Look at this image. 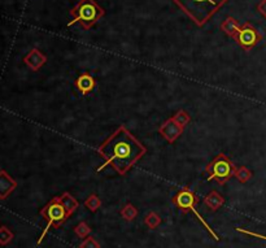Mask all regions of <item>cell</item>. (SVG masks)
<instances>
[{
  "instance_id": "7a4b0ae2",
  "label": "cell",
  "mask_w": 266,
  "mask_h": 248,
  "mask_svg": "<svg viewBox=\"0 0 266 248\" xmlns=\"http://www.w3.org/2000/svg\"><path fill=\"white\" fill-rule=\"evenodd\" d=\"M229 0H173V3L199 28L203 26Z\"/></svg>"
},
{
  "instance_id": "277c9868",
  "label": "cell",
  "mask_w": 266,
  "mask_h": 248,
  "mask_svg": "<svg viewBox=\"0 0 266 248\" xmlns=\"http://www.w3.org/2000/svg\"><path fill=\"white\" fill-rule=\"evenodd\" d=\"M237 166L234 163L226 156L225 153H218L213 160L207 165L205 173H207V179L208 181H215L219 186H223L230 179L234 177Z\"/></svg>"
},
{
  "instance_id": "8fae6325",
  "label": "cell",
  "mask_w": 266,
  "mask_h": 248,
  "mask_svg": "<svg viewBox=\"0 0 266 248\" xmlns=\"http://www.w3.org/2000/svg\"><path fill=\"white\" fill-rule=\"evenodd\" d=\"M74 86H76L77 91L80 94L87 95L88 92H91L95 88L96 81L90 73H83L77 78L76 82H74Z\"/></svg>"
},
{
  "instance_id": "ac0fdd59",
  "label": "cell",
  "mask_w": 266,
  "mask_h": 248,
  "mask_svg": "<svg viewBox=\"0 0 266 248\" xmlns=\"http://www.w3.org/2000/svg\"><path fill=\"white\" fill-rule=\"evenodd\" d=\"M252 175H253V173L247 166H239V168L235 169V173H234V177L240 183L248 182L252 178Z\"/></svg>"
},
{
  "instance_id": "9c48e42d",
  "label": "cell",
  "mask_w": 266,
  "mask_h": 248,
  "mask_svg": "<svg viewBox=\"0 0 266 248\" xmlns=\"http://www.w3.org/2000/svg\"><path fill=\"white\" fill-rule=\"evenodd\" d=\"M24 62L25 65L31 69L33 72H38V70L44 66V64L47 62V56L44 55L43 52L38 50V48H31L25 56H24Z\"/></svg>"
},
{
  "instance_id": "4fadbf2b",
  "label": "cell",
  "mask_w": 266,
  "mask_h": 248,
  "mask_svg": "<svg viewBox=\"0 0 266 248\" xmlns=\"http://www.w3.org/2000/svg\"><path fill=\"white\" fill-rule=\"evenodd\" d=\"M58 200H60V203H61L62 205H64V208L66 209L69 217L73 215L74 212L77 211V208L80 207L78 200H77L74 196H72L69 193H64L62 195H60V196H58Z\"/></svg>"
},
{
  "instance_id": "44dd1931",
  "label": "cell",
  "mask_w": 266,
  "mask_h": 248,
  "mask_svg": "<svg viewBox=\"0 0 266 248\" xmlns=\"http://www.w3.org/2000/svg\"><path fill=\"white\" fill-rule=\"evenodd\" d=\"M13 238H15L13 233H12L11 230L8 229L5 225H3V226L0 227V245L1 246L9 245V243L13 241Z\"/></svg>"
},
{
  "instance_id": "e0dca14e",
  "label": "cell",
  "mask_w": 266,
  "mask_h": 248,
  "mask_svg": "<svg viewBox=\"0 0 266 248\" xmlns=\"http://www.w3.org/2000/svg\"><path fill=\"white\" fill-rule=\"evenodd\" d=\"M84 207L88 209L92 213H95V212L99 211V208L102 207V200H100V197L98 195H90V196L84 200Z\"/></svg>"
},
{
  "instance_id": "52a82bcc",
  "label": "cell",
  "mask_w": 266,
  "mask_h": 248,
  "mask_svg": "<svg viewBox=\"0 0 266 248\" xmlns=\"http://www.w3.org/2000/svg\"><path fill=\"white\" fill-rule=\"evenodd\" d=\"M234 40L237 42L238 46H240L244 51H251L252 48H255L257 44L263 40V35L259 30L256 29L255 26L249 24V22H244L240 26V29L238 31V34L234 37Z\"/></svg>"
},
{
  "instance_id": "8992f818",
  "label": "cell",
  "mask_w": 266,
  "mask_h": 248,
  "mask_svg": "<svg viewBox=\"0 0 266 248\" xmlns=\"http://www.w3.org/2000/svg\"><path fill=\"white\" fill-rule=\"evenodd\" d=\"M173 203H174V204L181 209V211L185 212V213H187V212H192L193 215L197 217V220L203 223V226L208 230V233L211 234L212 237H213V239H214L215 242L221 241L218 235L214 233V230L209 226V223L207 222L203 217H201L200 213H199L197 209L195 208V204H196V196H195V193H193L192 191L188 190L187 187H185V189H182V190L179 191V193L175 195L174 199H173Z\"/></svg>"
},
{
  "instance_id": "ba28073f",
  "label": "cell",
  "mask_w": 266,
  "mask_h": 248,
  "mask_svg": "<svg viewBox=\"0 0 266 248\" xmlns=\"http://www.w3.org/2000/svg\"><path fill=\"white\" fill-rule=\"evenodd\" d=\"M183 129L185 128H182L181 125L177 124L170 117V118H168V120L165 121L164 124L159 128V133L162 135V138H164L166 142L171 144V143H174L175 140L182 135Z\"/></svg>"
},
{
  "instance_id": "9a60e30c",
  "label": "cell",
  "mask_w": 266,
  "mask_h": 248,
  "mask_svg": "<svg viewBox=\"0 0 266 248\" xmlns=\"http://www.w3.org/2000/svg\"><path fill=\"white\" fill-rule=\"evenodd\" d=\"M138 213H139L138 208H136L135 205H133L132 203H128V204L125 205L124 208L121 209L120 212L121 217L124 220H126V221H129V222H130V221H134V220L138 217Z\"/></svg>"
},
{
  "instance_id": "7402d4cb",
  "label": "cell",
  "mask_w": 266,
  "mask_h": 248,
  "mask_svg": "<svg viewBox=\"0 0 266 248\" xmlns=\"http://www.w3.org/2000/svg\"><path fill=\"white\" fill-rule=\"evenodd\" d=\"M80 248H100V243L96 241L94 237H88L83 239V242L80 243Z\"/></svg>"
},
{
  "instance_id": "5b68a950",
  "label": "cell",
  "mask_w": 266,
  "mask_h": 248,
  "mask_svg": "<svg viewBox=\"0 0 266 248\" xmlns=\"http://www.w3.org/2000/svg\"><path fill=\"white\" fill-rule=\"evenodd\" d=\"M40 215L43 216L44 220L47 221V226H46L44 231L42 233L39 239H38V245L42 243V241H43L44 237H46V234L48 233V230L51 229L52 226L58 227L60 225H62V223L65 222L66 220L69 219L68 212H66V209L64 208V205H62L61 203H60V200H58V196L53 197L44 208H42Z\"/></svg>"
},
{
  "instance_id": "3957f363",
  "label": "cell",
  "mask_w": 266,
  "mask_h": 248,
  "mask_svg": "<svg viewBox=\"0 0 266 248\" xmlns=\"http://www.w3.org/2000/svg\"><path fill=\"white\" fill-rule=\"evenodd\" d=\"M72 16V21L68 26H73L80 24L83 30H90L96 22L106 16V9L98 4L96 0H80L74 8L69 12Z\"/></svg>"
},
{
  "instance_id": "6da1fadb",
  "label": "cell",
  "mask_w": 266,
  "mask_h": 248,
  "mask_svg": "<svg viewBox=\"0 0 266 248\" xmlns=\"http://www.w3.org/2000/svg\"><path fill=\"white\" fill-rule=\"evenodd\" d=\"M98 153L106 163L98 169L110 165L120 175H125L147 153V148L135 138L128 128L121 125L99 146Z\"/></svg>"
},
{
  "instance_id": "d6986e66",
  "label": "cell",
  "mask_w": 266,
  "mask_h": 248,
  "mask_svg": "<svg viewBox=\"0 0 266 248\" xmlns=\"http://www.w3.org/2000/svg\"><path fill=\"white\" fill-rule=\"evenodd\" d=\"M171 118H173L177 124L181 125L182 128H186L187 125L191 122V116L187 113L185 110H179L177 113H174L171 116Z\"/></svg>"
},
{
  "instance_id": "7c38bea8",
  "label": "cell",
  "mask_w": 266,
  "mask_h": 248,
  "mask_svg": "<svg viewBox=\"0 0 266 248\" xmlns=\"http://www.w3.org/2000/svg\"><path fill=\"white\" fill-rule=\"evenodd\" d=\"M204 204L207 205L212 212H215L218 211V209L225 204V197L219 193L213 190L204 197Z\"/></svg>"
},
{
  "instance_id": "603a6c76",
  "label": "cell",
  "mask_w": 266,
  "mask_h": 248,
  "mask_svg": "<svg viewBox=\"0 0 266 248\" xmlns=\"http://www.w3.org/2000/svg\"><path fill=\"white\" fill-rule=\"evenodd\" d=\"M235 230H237L238 233H241V234H247V235H251V237L259 238V239H264V241H266V237H265V235H263V234H257V233H253V231H249V230L241 229V227H235Z\"/></svg>"
},
{
  "instance_id": "5bb4252c",
  "label": "cell",
  "mask_w": 266,
  "mask_h": 248,
  "mask_svg": "<svg viewBox=\"0 0 266 248\" xmlns=\"http://www.w3.org/2000/svg\"><path fill=\"white\" fill-rule=\"evenodd\" d=\"M240 26L241 25H239V22H238L237 19H234V17H227V19L221 24V30H222L226 35L234 38L238 34L239 29H240Z\"/></svg>"
},
{
  "instance_id": "2e32d148",
  "label": "cell",
  "mask_w": 266,
  "mask_h": 248,
  "mask_svg": "<svg viewBox=\"0 0 266 248\" xmlns=\"http://www.w3.org/2000/svg\"><path fill=\"white\" fill-rule=\"evenodd\" d=\"M161 222H162V220H161V217L157 215L156 212H150V213L146 216V219H144L146 226L151 230L157 229V227L161 225Z\"/></svg>"
},
{
  "instance_id": "ffe728a7",
  "label": "cell",
  "mask_w": 266,
  "mask_h": 248,
  "mask_svg": "<svg viewBox=\"0 0 266 248\" xmlns=\"http://www.w3.org/2000/svg\"><path fill=\"white\" fill-rule=\"evenodd\" d=\"M74 233H76L77 237L80 238V239H86V238L90 237V234H91V227L88 226L87 222L82 221V222H80L74 227Z\"/></svg>"
},
{
  "instance_id": "cb8c5ba5",
  "label": "cell",
  "mask_w": 266,
  "mask_h": 248,
  "mask_svg": "<svg viewBox=\"0 0 266 248\" xmlns=\"http://www.w3.org/2000/svg\"><path fill=\"white\" fill-rule=\"evenodd\" d=\"M257 9H259L260 13L266 19V0H263L261 3L257 4Z\"/></svg>"
},
{
  "instance_id": "30bf717a",
  "label": "cell",
  "mask_w": 266,
  "mask_h": 248,
  "mask_svg": "<svg viewBox=\"0 0 266 248\" xmlns=\"http://www.w3.org/2000/svg\"><path fill=\"white\" fill-rule=\"evenodd\" d=\"M17 187L16 179H13L4 169L0 170V199L5 200L8 195H11Z\"/></svg>"
}]
</instances>
